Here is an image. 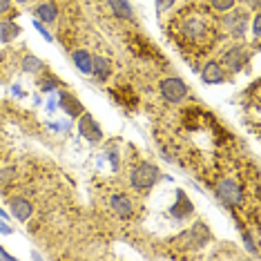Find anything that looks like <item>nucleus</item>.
I'll return each instance as SVG.
<instances>
[{"instance_id":"16","label":"nucleus","mask_w":261,"mask_h":261,"mask_svg":"<svg viewBox=\"0 0 261 261\" xmlns=\"http://www.w3.org/2000/svg\"><path fill=\"white\" fill-rule=\"evenodd\" d=\"M34 14H36V18L40 22H47V25H49V22H54L58 18V7L54 3H43V5H38Z\"/></svg>"},{"instance_id":"6","label":"nucleus","mask_w":261,"mask_h":261,"mask_svg":"<svg viewBox=\"0 0 261 261\" xmlns=\"http://www.w3.org/2000/svg\"><path fill=\"white\" fill-rule=\"evenodd\" d=\"M159 90H161V96L168 100V103H181V100L188 96V85L181 79H176V76H170V79L161 81Z\"/></svg>"},{"instance_id":"12","label":"nucleus","mask_w":261,"mask_h":261,"mask_svg":"<svg viewBox=\"0 0 261 261\" xmlns=\"http://www.w3.org/2000/svg\"><path fill=\"white\" fill-rule=\"evenodd\" d=\"M58 108L72 118H79L83 114V103L69 92H61V96H58Z\"/></svg>"},{"instance_id":"23","label":"nucleus","mask_w":261,"mask_h":261,"mask_svg":"<svg viewBox=\"0 0 261 261\" xmlns=\"http://www.w3.org/2000/svg\"><path fill=\"white\" fill-rule=\"evenodd\" d=\"M56 83L58 81H54V79H45V81H40V90L43 92H51L56 87Z\"/></svg>"},{"instance_id":"7","label":"nucleus","mask_w":261,"mask_h":261,"mask_svg":"<svg viewBox=\"0 0 261 261\" xmlns=\"http://www.w3.org/2000/svg\"><path fill=\"white\" fill-rule=\"evenodd\" d=\"M248 58H250V51H248L246 47H241V45L230 47V49L223 54V69H230L232 74L241 72V69L248 65Z\"/></svg>"},{"instance_id":"15","label":"nucleus","mask_w":261,"mask_h":261,"mask_svg":"<svg viewBox=\"0 0 261 261\" xmlns=\"http://www.w3.org/2000/svg\"><path fill=\"white\" fill-rule=\"evenodd\" d=\"M112 14H116L118 18L123 20H134V11H132V5L127 0H108Z\"/></svg>"},{"instance_id":"9","label":"nucleus","mask_w":261,"mask_h":261,"mask_svg":"<svg viewBox=\"0 0 261 261\" xmlns=\"http://www.w3.org/2000/svg\"><path fill=\"white\" fill-rule=\"evenodd\" d=\"M172 217L176 219V221H186L188 217H192L194 212V205L192 201L188 199V194L183 192V190H176V197H174V205H172Z\"/></svg>"},{"instance_id":"28","label":"nucleus","mask_w":261,"mask_h":261,"mask_svg":"<svg viewBox=\"0 0 261 261\" xmlns=\"http://www.w3.org/2000/svg\"><path fill=\"white\" fill-rule=\"evenodd\" d=\"M0 257H3V259H14V257H11V254H9V252H5V250H3V248H0Z\"/></svg>"},{"instance_id":"2","label":"nucleus","mask_w":261,"mask_h":261,"mask_svg":"<svg viewBox=\"0 0 261 261\" xmlns=\"http://www.w3.org/2000/svg\"><path fill=\"white\" fill-rule=\"evenodd\" d=\"M210 239H212L210 228H207L203 221H197L192 228L183 230L172 243H174V248H179V250H199V248L207 246Z\"/></svg>"},{"instance_id":"3","label":"nucleus","mask_w":261,"mask_h":261,"mask_svg":"<svg viewBox=\"0 0 261 261\" xmlns=\"http://www.w3.org/2000/svg\"><path fill=\"white\" fill-rule=\"evenodd\" d=\"M161 179V170L156 168V165L152 163H139L136 168L132 170V174H129V183H132L134 190H139V192H145V190H152L154 186L159 183Z\"/></svg>"},{"instance_id":"21","label":"nucleus","mask_w":261,"mask_h":261,"mask_svg":"<svg viewBox=\"0 0 261 261\" xmlns=\"http://www.w3.org/2000/svg\"><path fill=\"white\" fill-rule=\"evenodd\" d=\"M207 3H210V7L215 11H228L237 5V0H207Z\"/></svg>"},{"instance_id":"1","label":"nucleus","mask_w":261,"mask_h":261,"mask_svg":"<svg viewBox=\"0 0 261 261\" xmlns=\"http://www.w3.org/2000/svg\"><path fill=\"white\" fill-rule=\"evenodd\" d=\"M179 34L192 45L212 43V27L199 14H188L186 11V16H181V22H179Z\"/></svg>"},{"instance_id":"17","label":"nucleus","mask_w":261,"mask_h":261,"mask_svg":"<svg viewBox=\"0 0 261 261\" xmlns=\"http://www.w3.org/2000/svg\"><path fill=\"white\" fill-rule=\"evenodd\" d=\"M72 58H74V65L83 74H92V54L87 49H76Z\"/></svg>"},{"instance_id":"25","label":"nucleus","mask_w":261,"mask_h":261,"mask_svg":"<svg viewBox=\"0 0 261 261\" xmlns=\"http://www.w3.org/2000/svg\"><path fill=\"white\" fill-rule=\"evenodd\" d=\"M36 29H38L40 34H43V38H45V40H49V43H51V34H49V32H47V29L43 27V22H40V20H36Z\"/></svg>"},{"instance_id":"26","label":"nucleus","mask_w":261,"mask_h":261,"mask_svg":"<svg viewBox=\"0 0 261 261\" xmlns=\"http://www.w3.org/2000/svg\"><path fill=\"white\" fill-rule=\"evenodd\" d=\"M11 9V0H0V14H7Z\"/></svg>"},{"instance_id":"18","label":"nucleus","mask_w":261,"mask_h":261,"mask_svg":"<svg viewBox=\"0 0 261 261\" xmlns=\"http://www.w3.org/2000/svg\"><path fill=\"white\" fill-rule=\"evenodd\" d=\"M20 34V27L14 25V20H3L0 22V40L3 43H11Z\"/></svg>"},{"instance_id":"30","label":"nucleus","mask_w":261,"mask_h":261,"mask_svg":"<svg viewBox=\"0 0 261 261\" xmlns=\"http://www.w3.org/2000/svg\"><path fill=\"white\" fill-rule=\"evenodd\" d=\"M18 3H29V0H18Z\"/></svg>"},{"instance_id":"22","label":"nucleus","mask_w":261,"mask_h":261,"mask_svg":"<svg viewBox=\"0 0 261 261\" xmlns=\"http://www.w3.org/2000/svg\"><path fill=\"white\" fill-rule=\"evenodd\" d=\"M176 0H154V5H156V14H163V11L170 9Z\"/></svg>"},{"instance_id":"13","label":"nucleus","mask_w":261,"mask_h":261,"mask_svg":"<svg viewBox=\"0 0 261 261\" xmlns=\"http://www.w3.org/2000/svg\"><path fill=\"white\" fill-rule=\"evenodd\" d=\"M9 210L18 221H27V219H32L34 205H32V201H27L25 197H11L9 199Z\"/></svg>"},{"instance_id":"19","label":"nucleus","mask_w":261,"mask_h":261,"mask_svg":"<svg viewBox=\"0 0 261 261\" xmlns=\"http://www.w3.org/2000/svg\"><path fill=\"white\" fill-rule=\"evenodd\" d=\"M20 67H22V72H27V74H40L45 69V63L36 56H25L20 63Z\"/></svg>"},{"instance_id":"20","label":"nucleus","mask_w":261,"mask_h":261,"mask_svg":"<svg viewBox=\"0 0 261 261\" xmlns=\"http://www.w3.org/2000/svg\"><path fill=\"white\" fill-rule=\"evenodd\" d=\"M14 174H16L14 168H0V190H5L14 181Z\"/></svg>"},{"instance_id":"27","label":"nucleus","mask_w":261,"mask_h":261,"mask_svg":"<svg viewBox=\"0 0 261 261\" xmlns=\"http://www.w3.org/2000/svg\"><path fill=\"white\" fill-rule=\"evenodd\" d=\"M0 232H3V234H11V232H14V230H11V228H9V225H7V223H5V221H3V219H0Z\"/></svg>"},{"instance_id":"10","label":"nucleus","mask_w":261,"mask_h":261,"mask_svg":"<svg viewBox=\"0 0 261 261\" xmlns=\"http://www.w3.org/2000/svg\"><path fill=\"white\" fill-rule=\"evenodd\" d=\"M201 81L205 83V85H219V83L225 81V69L221 63L217 61H210L203 65V69H201Z\"/></svg>"},{"instance_id":"24","label":"nucleus","mask_w":261,"mask_h":261,"mask_svg":"<svg viewBox=\"0 0 261 261\" xmlns=\"http://www.w3.org/2000/svg\"><path fill=\"white\" fill-rule=\"evenodd\" d=\"M259 27H261V16L257 14V16H254V20H252V34H254V38H259Z\"/></svg>"},{"instance_id":"4","label":"nucleus","mask_w":261,"mask_h":261,"mask_svg":"<svg viewBox=\"0 0 261 261\" xmlns=\"http://www.w3.org/2000/svg\"><path fill=\"white\" fill-rule=\"evenodd\" d=\"M215 194H217V199L228 207H237V205H241V201H243V188L234 179H221L215 186Z\"/></svg>"},{"instance_id":"5","label":"nucleus","mask_w":261,"mask_h":261,"mask_svg":"<svg viewBox=\"0 0 261 261\" xmlns=\"http://www.w3.org/2000/svg\"><path fill=\"white\" fill-rule=\"evenodd\" d=\"M223 29L234 38H243L248 32V9H228L223 18Z\"/></svg>"},{"instance_id":"11","label":"nucleus","mask_w":261,"mask_h":261,"mask_svg":"<svg viewBox=\"0 0 261 261\" xmlns=\"http://www.w3.org/2000/svg\"><path fill=\"white\" fill-rule=\"evenodd\" d=\"M110 210L121 219H129L134 215V205L127 194H114V197L110 199Z\"/></svg>"},{"instance_id":"29","label":"nucleus","mask_w":261,"mask_h":261,"mask_svg":"<svg viewBox=\"0 0 261 261\" xmlns=\"http://www.w3.org/2000/svg\"><path fill=\"white\" fill-rule=\"evenodd\" d=\"M0 217H3V219H5V217H7V215H5V212H3V210H0Z\"/></svg>"},{"instance_id":"14","label":"nucleus","mask_w":261,"mask_h":261,"mask_svg":"<svg viewBox=\"0 0 261 261\" xmlns=\"http://www.w3.org/2000/svg\"><path fill=\"white\" fill-rule=\"evenodd\" d=\"M92 74L96 76V81H108L112 74V63L103 56H92Z\"/></svg>"},{"instance_id":"8","label":"nucleus","mask_w":261,"mask_h":261,"mask_svg":"<svg viewBox=\"0 0 261 261\" xmlns=\"http://www.w3.org/2000/svg\"><path fill=\"white\" fill-rule=\"evenodd\" d=\"M79 132H81V136H85L90 143H98V141L103 139V129L98 127V123L94 121V116L87 114V112H83L79 116Z\"/></svg>"}]
</instances>
